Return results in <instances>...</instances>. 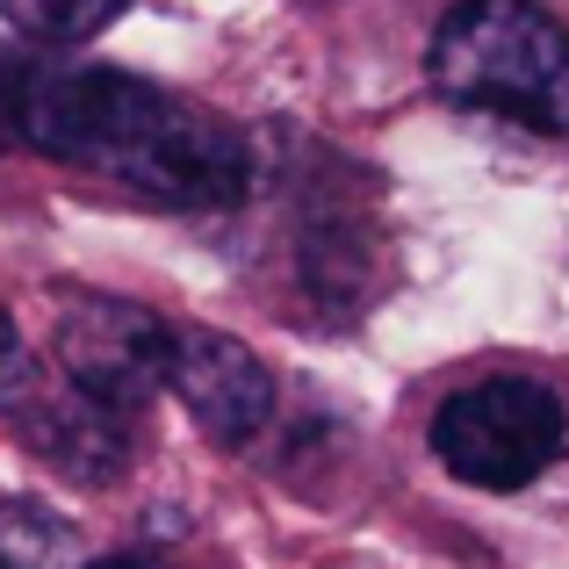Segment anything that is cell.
<instances>
[{"mask_svg": "<svg viewBox=\"0 0 569 569\" xmlns=\"http://www.w3.org/2000/svg\"><path fill=\"white\" fill-rule=\"evenodd\" d=\"M14 138L58 167H80L167 209H231L260 181L246 130L116 66L29 58L22 94H14Z\"/></svg>", "mask_w": 569, "mask_h": 569, "instance_id": "cell-1", "label": "cell"}, {"mask_svg": "<svg viewBox=\"0 0 569 569\" xmlns=\"http://www.w3.org/2000/svg\"><path fill=\"white\" fill-rule=\"evenodd\" d=\"M426 72L461 109L569 138V29L533 0H461L432 29Z\"/></svg>", "mask_w": 569, "mask_h": 569, "instance_id": "cell-2", "label": "cell"}, {"mask_svg": "<svg viewBox=\"0 0 569 569\" xmlns=\"http://www.w3.org/2000/svg\"><path fill=\"white\" fill-rule=\"evenodd\" d=\"M569 447V411L533 376H490L469 382L432 411V455L447 476L476 490H527L541 483Z\"/></svg>", "mask_w": 569, "mask_h": 569, "instance_id": "cell-3", "label": "cell"}, {"mask_svg": "<svg viewBox=\"0 0 569 569\" xmlns=\"http://www.w3.org/2000/svg\"><path fill=\"white\" fill-rule=\"evenodd\" d=\"M0 418L22 432L29 455H43L72 483H116L130 461V418H116L58 361H43L8 310H0Z\"/></svg>", "mask_w": 569, "mask_h": 569, "instance_id": "cell-4", "label": "cell"}, {"mask_svg": "<svg viewBox=\"0 0 569 569\" xmlns=\"http://www.w3.org/2000/svg\"><path fill=\"white\" fill-rule=\"evenodd\" d=\"M51 361L116 418H138L173 382V325L116 296L66 289L51 303Z\"/></svg>", "mask_w": 569, "mask_h": 569, "instance_id": "cell-5", "label": "cell"}, {"mask_svg": "<svg viewBox=\"0 0 569 569\" xmlns=\"http://www.w3.org/2000/svg\"><path fill=\"white\" fill-rule=\"evenodd\" d=\"M296 281L325 318H353L382 281L376 194L339 159H325V173L296 188Z\"/></svg>", "mask_w": 569, "mask_h": 569, "instance_id": "cell-6", "label": "cell"}, {"mask_svg": "<svg viewBox=\"0 0 569 569\" xmlns=\"http://www.w3.org/2000/svg\"><path fill=\"white\" fill-rule=\"evenodd\" d=\"M173 397L217 447H252L274 418V376L267 361L231 332L209 325H173Z\"/></svg>", "mask_w": 569, "mask_h": 569, "instance_id": "cell-7", "label": "cell"}, {"mask_svg": "<svg viewBox=\"0 0 569 569\" xmlns=\"http://www.w3.org/2000/svg\"><path fill=\"white\" fill-rule=\"evenodd\" d=\"M0 569H87V548L58 512L0 498Z\"/></svg>", "mask_w": 569, "mask_h": 569, "instance_id": "cell-8", "label": "cell"}, {"mask_svg": "<svg viewBox=\"0 0 569 569\" xmlns=\"http://www.w3.org/2000/svg\"><path fill=\"white\" fill-rule=\"evenodd\" d=\"M123 8H130V0H0V14H8L29 43H51V51L101 37Z\"/></svg>", "mask_w": 569, "mask_h": 569, "instance_id": "cell-9", "label": "cell"}, {"mask_svg": "<svg viewBox=\"0 0 569 569\" xmlns=\"http://www.w3.org/2000/svg\"><path fill=\"white\" fill-rule=\"evenodd\" d=\"M87 569H173L167 556H144V548H130V556H101V562H87Z\"/></svg>", "mask_w": 569, "mask_h": 569, "instance_id": "cell-10", "label": "cell"}, {"mask_svg": "<svg viewBox=\"0 0 569 569\" xmlns=\"http://www.w3.org/2000/svg\"><path fill=\"white\" fill-rule=\"evenodd\" d=\"M310 8H325V0H310Z\"/></svg>", "mask_w": 569, "mask_h": 569, "instance_id": "cell-11", "label": "cell"}]
</instances>
